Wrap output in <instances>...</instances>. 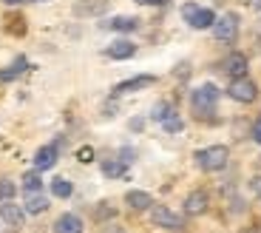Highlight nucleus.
<instances>
[{"mask_svg": "<svg viewBox=\"0 0 261 233\" xmlns=\"http://www.w3.org/2000/svg\"><path fill=\"white\" fill-rule=\"evenodd\" d=\"M250 188H253L255 196H261V176H253V179H250Z\"/></svg>", "mask_w": 261, "mask_h": 233, "instance_id": "a878e982", "label": "nucleus"}, {"mask_svg": "<svg viewBox=\"0 0 261 233\" xmlns=\"http://www.w3.org/2000/svg\"><path fill=\"white\" fill-rule=\"evenodd\" d=\"M255 6H258V9H261V0H255Z\"/></svg>", "mask_w": 261, "mask_h": 233, "instance_id": "c85d7f7f", "label": "nucleus"}, {"mask_svg": "<svg viewBox=\"0 0 261 233\" xmlns=\"http://www.w3.org/2000/svg\"><path fill=\"white\" fill-rule=\"evenodd\" d=\"M253 139L261 145V114L255 116V123H253Z\"/></svg>", "mask_w": 261, "mask_h": 233, "instance_id": "393cba45", "label": "nucleus"}, {"mask_svg": "<svg viewBox=\"0 0 261 233\" xmlns=\"http://www.w3.org/2000/svg\"><path fill=\"white\" fill-rule=\"evenodd\" d=\"M6 6H17V3H23V0H3Z\"/></svg>", "mask_w": 261, "mask_h": 233, "instance_id": "cd10ccee", "label": "nucleus"}, {"mask_svg": "<svg viewBox=\"0 0 261 233\" xmlns=\"http://www.w3.org/2000/svg\"><path fill=\"white\" fill-rule=\"evenodd\" d=\"M230 159V151L224 145H210V148H202L196 151V165L207 174H216V171H222Z\"/></svg>", "mask_w": 261, "mask_h": 233, "instance_id": "f257e3e1", "label": "nucleus"}, {"mask_svg": "<svg viewBox=\"0 0 261 233\" xmlns=\"http://www.w3.org/2000/svg\"><path fill=\"white\" fill-rule=\"evenodd\" d=\"M150 116H153V120H159V123H165V120H170V116H176V108H173L170 103H156Z\"/></svg>", "mask_w": 261, "mask_h": 233, "instance_id": "aec40b11", "label": "nucleus"}, {"mask_svg": "<svg viewBox=\"0 0 261 233\" xmlns=\"http://www.w3.org/2000/svg\"><path fill=\"white\" fill-rule=\"evenodd\" d=\"M54 162H57V145H43V148L34 154V168L37 171L54 168Z\"/></svg>", "mask_w": 261, "mask_h": 233, "instance_id": "9b49d317", "label": "nucleus"}, {"mask_svg": "<svg viewBox=\"0 0 261 233\" xmlns=\"http://www.w3.org/2000/svg\"><path fill=\"white\" fill-rule=\"evenodd\" d=\"M40 188H43V179H40L37 171L23 174V191H26V194H40Z\"/></svg>", "mask_w": 261, "mask_h": 233, "instance_id": "6ab92c4d", "label": "nucleus"}, {"mask_svg": "<svg viewBox=\"0 0 261 233\" xmlns=\"http://www.w3.org/2000/svg\"><path fill=\"white\" fill-rule=\"evenodd\" d=\"M150 219L156 227H165V230H182L185 222L179 214H173L168 205H150Z\"/></svg>", "mask_w": 261, "mask_h": 233, "instance_id": "7ed1b4c3", "label": "nucleus"}, {"mask_svg": "<svg viewBox=\"0 0 261 233\" xmlns=\"http://www.w3.org/2000/svg\"><path fill=\"white\" fill-rule=\"evenodd\" d=\"M216 103H219V88H216L213 83L199 85V88L190 94V105H193L196 116H207L210 111L216 108Z\"/></svg>", "mask_w": 261, "mask_h": 233, "instance_id": "f03ea898", "label": "nucleus"}, {"mask_svg": "<svg viewBox=\"0 0 261 233\" xmlns=\"http://www.w3.org/2000/svg\"><path fill=\"white\" fill-rule=\"evenodd\" d=\"M236 32H239V17H236L233 12H227V14H222V17L213 23V37L216 40H233L236 37Z\"/></svg>", "mask_w": 261, "mask_h": 233, "instance_id": "423d86ee", "label": "nucleus"}, {"mask_svg": "<svg viewBox=\"0 0 261 233\" xmlns=\"http://www.w3.org/2000/svg\"><path fill=\"white\" fill-rule=\"evenodd\" d=\"M102 174H105V176H122V174H125V162H122V159H108V162H102Z\"/></svg>", "mask_w": 261, "mask_h": 233, "instance_id": "412c9836", "label": "nucleus"}, {"mask_svg": "<svg viewBox=\"0 0 261 233\" xmlns=\"http://www.w3.org/2000/svg\"><path fill=\"white\" fill-rule=\"evenodd\" d=\"M182 17L188 20L193 29H210L216 23V14L210 12V9L196 6V3H185V6H182Z\"/></svg>", "mask_w": 261, "mask_h": 233, "instance_id": "20e7f679", "label": "nucleus"}, {"mask_svg": "<svg viewBox=\"0 0 261 233\" xmlns=\"http://www.w3.org/2000/svg\"><path fill=\"white\" fill-rule=\"evenodd\" d=\"M227 94L236 100V103H253V100L258 97V85H255L253 80H247V77H239V80H233V83L227 85Z\"/></svg>", "mask_w": 261, "mask_h": 233, "instance_id": "39448f33", "label": "nucleus"}, {"mask_svg": "<svg viewBox=\"0 0 261 233\" xmlns=\"http://www.w3.org/2000/svg\"><path fill=\"white\" fill-rule=\"evenodd\" d=\"M77 156H80V162H91V159H94V148H88V145H83V148L77 151Z\"/></svg>", "mask_w": 261, "mask_h": 233, "instance_id": "b1692460", "label": "nucleus"}, {"mask_svg": "<svg viewBox=\"0 0 261 233\" xmlns=\"http://www.w3.org/2000/svg\"><path fill=\"white\" fill-rule=\"evenodd\" d=\"M137 3H142V6H165L168 0H137Z\"/></svg>", "mask_w": 261, "mask_h": 233, "instance_id": "bb28decb", "label": "nucleus"}, {"mask_svg": "<svg viewBox=\"0 0 261 233\" xmlns=\"http://www.w3.org/2000/svg\"><path fill=\"white\" fill-rule=\"evenodd\" d=\"M224 72L233 80L244 77V74H247V57H244V54H230V57L224 60Z\"/></svg>", "mask_w": 261, "mask_h": 233, "instance_id": "4468645a", "label": "nucleus"}, {"mask_svg": "<svg viewBox=\"0 0 261 233\" xmlns=\"http://www.w3.org/2000/svg\"><path fill=\"white\" fill-rule=\"evenodd\" d=\"M54 233H83V219L77 214H63L54 222Z\"/></svg>", "mask_w": 261, "mask_h": 233, "instance_id": "f8f14e48", "label": "nucleus"}, {"mask_svg": "<svg viewBox=\"0 0 261 233\" xmlns=\"http://www.w3.org/2000/svg\"><path fill=\"white\" fill-rule=\"evenodd\" d=\"M0 219L12 227H23V219H26V211L23 205H14L12 199L9 202H0Z\"/></svg>", "mask_w": 261, "mask_h": 233, "instance_id": "0eeeda50", "label": "nucleus"}, {"mask_svg": "<svg viewBox=\"0 0 261 233\" xmlns=\"http://www.w3.org/2000/svg\"><path fill=\"white\" fill-rule=\"evenodd\" d=\"M105 29H111V32H137L139 29V20L137 17H128V14H119V17H111V20H105L102 23Z\"/></svg>", "mask_w": 261, "mask_h": 233, "instance_id": "ddd939ff", "label": "nucleus"}, {"mask_svg": "<svg viewBox=\"0 0 261 233\" xmlns=\"http://www.w3.org/2000/svg\"><path fill=\"white\" fill-rule=\"evenodd\" d=\"M48 207V199L43 194H29V199H26V205H23V211L26 214H43Z\"/></svg>", "mask_w": 261, "mask_h": 233, "instance_id": "f3484780", "label": "nucleus"}, {"mask_svg": "<svg viewBox=\"0 0 261 233\" xmlns=\"http://www.w3.org/2000/svg\"><path fill=\"white\" fill-rule=\"evenodd\" d=\"M156 83V77H150V74H139V77H130V80H125V83H119V85H114V94H128V91H139V88H145V85H153Z\"/></svg>", "mask_w": 261, "mask_h": 233, "instance_id": "9d476101", "label": "nucleus"}, {"mask_svg": "<svg viewBox=\"0 0 261 233\" xmlns=\"http://www.w3.org/2000/svg\"><path fill=\"white\" fill-rule=\"evenodd\" d=\"M14 194H17V185L12 179H0V202L14 199Z\"/></svg>", "mask_w": 261, "mask_h": 233, "instance_id": "4be33fe9", "label": "nucleus"}, {"mask_svg": "<svg viewBox=\"0 0 261 233\" xmlns=\"http://www.w3.org/2000/svg\"><path fill=\"white\" fill-rule=\"evenodd\" d=\"M207 205H210V196L204 194V191H193V194H188V199H185V214L202 216L204 211H207Z\"/></svg>", "mask_w": 261, "mask_h": 233, "instance_id": "6e6552de", "label": "nucleus"}, {"mask_svg": "<svg viewBox=\"0 0 261 233\" xmlns=\"http://www.w3.org/2000/svg\"><path fill=\"white\" fill-rule=\"evenodd\" d=\"M165 131H170V134H176V131H182V120L179 116H170V120H165Z\"/></svg>", "mask_w": 261, "mask_h": 233, "instance_id": "5701e85b", "label": "nucleus"}, {"mask_svg": "<svg viewBox=\"0 0 261 233\" xmlns=\"http://www.w3.org/2000/svg\"><path fill=\"white\" fill-rule=\"evenodd\" d=\"M105 54L111 60H130L137 54V45L130 43V40H114V43L105 49Z\"/></svg>", "mask_w": 261, "mask_h": 233, "instance_id": "1a4fd4ad", "label": "nucleus"}, {"mask_svg": "<svg viewBox=\"0 0 261 233\" xmlns=\"http://www.w3.org/2000/svg\"><path fill=\"white\" fill-rule=\"evenodd\" d=\"M74 191V185L68 179H63V176H57V179H51V194L57 196V199H68Z\"/></svg>", "mask_w": 261, "mask_h": 233, "instance_id": "a211bd4d", "label": "nucleus"}, {"mask_svg": "<svg viewBox=\"0 0 261 233\" xmlns=\"http://www.w3.org/2000/svg\"><path fill=\"white\" fill-rule=\"evenodd\" d=\"M125 205H128L130 211H148V207L153 205V199H150V194H145V191H128V194H125Z\"/></svg>", "mask_w": 261, "mask_h": 233, "instance_id": "2eb2a0df", "label": "nucleus"}, {"mask_svg": "<svg viewBox=\"0 0 261 233\" xmlns=\"http://www.w3.org/2000/svg\"><path fill=\"white\" fill-rule=\"evenodd\" d=\"M26 68H29V60L26 57H17L12 65H6V68L0 72V83H12V80H17Z\"/></svg>", "mask_w": 261, "mask_h": 233, "instance_id": "dca6fc26", "label": "nucleus"}]
</instances>
